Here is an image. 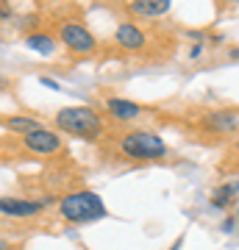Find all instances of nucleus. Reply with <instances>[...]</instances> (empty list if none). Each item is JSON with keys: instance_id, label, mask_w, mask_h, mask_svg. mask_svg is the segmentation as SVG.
Segmentation results:
<instances>
[{"instance_id": "7ed1b4c3", "label": "nucleus", "mask_w": 239, "mask_h": 250, "mask_svg": "<svg viewBox=\"0 0 239 250\" xmlns=\"http://www.w3.org/2000/svg\"><path fill=\"white\" fill-rule=\"evenodd\" d=\"M117 153L133 164H156V161H164L170 156V145L156 131L136 128V131H125L117 139Z\"/></svg>"}, {"instance_id": "ddd939ff", "label": "nucleus", "mask_w": 239, "mask_h": 250, "mask_svg": "<svg viewBox=\"0 0 239 250\" xmlns=\"http://www.w3.org/2000/svg\"><path fill=\"white\" fill-rule=\"evenodd\" d=\"M237 195H239V181H225V184H220L212 192L209 206L217 208V211H225V208H231V206L237 203Z\"/></svg>"}, {"instance_id": "aec40b11", "label": "nucleus", "mask_w": 239, "mask_h": 250, "mask_svg": "<svg viewBox=\"0 0 239 250\" xmlns=\"http://www.w3.org/2000/svg\"><path fill=\"white\" fill-rule=\"evenodd\" d=\"M181 248H184V233H181V236L173 242V248H170V250H181Z\"/></svg>"}, {"instance_id": "0eeeda50", "label": "nucleus", "mask_w": 239, "mask_h": 250, "mask_svg": "<svg viewBox=\"0 0 239 250\" xmlns=\"http://www.w3.org/2000/svg\"><path fill=\"white\" fill-rule=\"evenodd\" d=\"M111 42H114V47L123 50V53H142L151 39L145 34V28H139L136 22H131V20H123V22L114 28V34H111Z\"/></svg>"}, {"instance_id": "f8f14e48", "label": "nucleus", "mask_w": 239, "mask_h": 250, "mask_svg": "<svg viewBox=\"0 0 239 250\" xmlns=\"http://www.w3.org/2000/svg\"><path fill=\"white\" fill-rule=\"evenodd\" d=\"M22 42H25L28 50H34V53L39 56H53L56 47H59V39H56V34H50V31H34V34L22 36Z\"/></svg>"}, {"instance_id": "a211bd4d", "label": "nucleus", "mask_w": 239, "mask_h": 250, "mask_svg": "<svg viewBox=\"0 0 239 250\" xmlns=\"http://www.w3.org/2000/svg\"><path fill=\"white\" fill-rule=\"evenodd\" d=\"M39 83H44V86H47V89H59V81L47 78V75H42V78H39Z\"/></svg>"}, {"instance_id": "6e6552de", "label": "nucleus", "mask_w": 239, "mask_h": 250, "mask_svg": "<svg viewBox=\"0 0 239 250\" xmlns=\"http://www.w3.org/2000/svg\"><path fill=\"white\" fill-rule=\"evenodd\" d=\"M103 111H106V117L111 123L125 125V123L139 120V117L145 114V106L136 103V100H131V98H117V95H111V98L103 100Z\"/></svg>"}, {"instance_id": "6ab92c4d", "label": "nucleus", "mask_w": 239, "mask_h": 250, "mask_svg": "<svg viewBox=\"0 0 239 250\" xmlns=\"http://www.w3.org/2000/svg\"><path fill=\"white\" fill-rule=\"evenodd\" d=\"M14 248H17V245H14L9 236H0V250H14Z\"/></svg>"}, {"instance_id": "9d476101", "label": "nucleus", "mask_w": 239, "mask_h": 250, "mask_svg": "<svg viewBox=\"0 0 239 250\" xmlns=\"http://www.w3.org/2000/svg\"><path fill=\"white\" fill-rule=\"evenodd\" d=\"M173 9V0H131L128 3V11H131L136 20H156L170 14Z\"/></svg>"}, {"instance_id": "f03ea898", "label": "nucleus", "mask_w": 239, "mask_h": 250, "mask_svg": "<svg viewBox=\"0 0 239 250\" xmlns=\"http://www.w3.org/2000/svg\"><path fill=\"white\" fill-rule=\"evenodd\" d=\"M53 131L72 139L95 142L106 134V123H103V114L92 106H64L53 114Z\"/></svg>"}, {"instance_id": "2eb2a0df", "label": "nucleus", "mask_w": 239, "mask_h": 250, "mask_svg": "<svg viewBox=\"0 0 239 250\" xmlns=\"http://www.w3.org/2000/svg\"><path fill=\"white\" fill-rule=\"evenodd\" d=\"M9 20H14V9L9 0H0V22H9Z\"/></svg>"}, {"instance_id": "4be33fe9", "label": "nucleus", "mask_w": 239, "mask_h": 250, "mask_svg": "<svg viewBox=\"0 0 239 250\" xmlns=\"http://www.w3.org/2000/svg\"><path fill=\"white\" fill-rule=\"evenodd\" d=\"M234 220H237V231H234V233L239 236V208H237V214H234Z\"/></svg>"}, {"instance_id": "412c9836", "label": "nucleus", "mask_w": 239, "mask_h": 250, "mask_svg": "<svg viewBox=\"0 0 239 250\" xmlns=\"http://www.w3.org/2000/svg\"><path fill=\"white\" fill-rule=\"evenodd\" d=\"M228 59H234V62H239V47H231V50H228Z\"/></svg>"}, {"instance_id": "f3484780", "label": "nucleus", "mask_w": 239, "mask_h": 250, "mask_svg": "<svg viewBox=\"0 0 239 250\" xmlns=\"http://www.w3.org/2000/svg\"><path fill=\"white\" fill-rule=\"evenodd\" d=\"M200 56H203V42H200V45H192V47H189V59H200Z\"/></svg>"}, {"instance_id": "4468645a", "label": "nucleus", "mask_w": 239, "mask_h": 250, "mask_svg": "<svg viewBox=\"0 0 239 250\" xmlns=\"http://www.w3.org/2000/svg\"><path fill=\"white\" fill-rule=\"evenodd\" d=\"M39 25H42V17L39 14H25V17L17 20V31H22V36L39 31Z\"/></svg>"}, {"instance_id": "423d86ee", "label": "nucleus", "mask_w": 239, "mask_h": 250, "mask_svg": "<svg viewBox=\"0 0 239 250\" xmlns=\"http://www.w3.org/2000/svg\"><path fill=\"white\" fill-rule=\"evenodd\" d=\"M56 195H42V197H25V195H0V214L9 220H31V217L44 214L47 206H56Z\"/></svg>"}, {"instance_id": "20e7f679", "label": "nucleus", "mask_w": 239, "mask_h": 250, "mask_svg": "<svg viewBox=\"0 0 239 250\" xmlns=\"http://www.w3.org/2000/svg\"><path fill=\"white\" fill-rule=\"evenodd\" d=\"M59 45L67 50L70 56H78V59H87V56H95L98 53V36L92 34V28L87 22H81V20H62L59 22Z\"/></svg>"}, {"instance_id": "f257e3e1", "label": "nucleus", "mask_w": 239, "mask_h": 250, "mask_svg": "<svg viewBox=\"0 0 239 250\" xmlns=\"http://www.w3.org/2000/svg\"><path fill=\"white\" fill-rule=\"evenodd\" d=\"M56 214L62 217L67 225H92L109 217V206L103 197L92 189H70L59 197Z\"/></svg>"}, {"instance_id": "9b49d317", "label": "nucleus", "mask_w": 239, "mask_h": 250, "mask_svg": "<svg viewBox=\"0 0 239 250\" xmlns=\"http://www.w3.org/2000/svg\"><path fill=\"white\" fill-rule=\"evenodd\" d=\"M0 125H3V131H9L14 136H25L31 131H39L44 123L31 114H9V117H0Z\"/></svg>"}, {"instance_id": "dca6fc26", "label": "nucleus", "mask_w": 239, "mask_h": 250, "mask_svg": "<svg viewBox=\"0 0 239 250\" xmlns=\"http://www.w3.org/2000/svg\"><path fill=\"white\" fill-rule=\"evenodd\" d=\"M220 231H222V233H234V231H237V220H234V214L225 217V223L220 225Z\"/></svg>"}, {"instance_id": "39448f33", "label": "nucleus", "mask_w": 239, "mask_h": 250, "mask_svg": "<svg viewBox=\"0 0 239 250\" xmlns=\"http://www.w3.org/2000/svg\"><path fill=\"white\" fill-rule=\"evenodd\" d=\"M20 150H25L34 159H59V156L67 153V142H64V136L59 131L42 125L39 131L20 136Z\"/></svg>"}, {"instance_id": "1a4fd4ad", "label": "nucleus", "mask_w": 239, "mask_h": 250, "mask_svg": "<svg viewBox=\"0 0 239 250\" xmlns=\"http://www.w3.org/2000/svg\"><path fill=\"white\" fill-rule=\"evenodd\" d=\"M200 128H203L206 134H214V136H231L239 131V114L237 111H228V108H214V111L203 114Z\"/></svg>"}, {"instance_id": "5701e85b", "label": "nucleus", "mask_w": 239, "mask_h": 250, "mask_svg": "<svg viewBox=\"0 0 239 250\" xmlns=\"http://www.w3.org/2000/svg\"><path fill=\"white\" fill-rule=\"evenodd\" d=\"M14 250H28V248H22V245H17V248H14Z\"/></svg>"}]
</instances>
